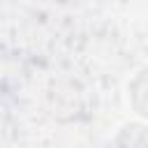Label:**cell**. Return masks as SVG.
Here are the masks:
<instances>
[{
    "instance_id": "obj_1",
    "label": "cell",
    "mask_w": 148,
    "mask_h": 148,
    "mask_svg": "<svg viewBox=\"0 0 148 148\" xmlns=\"http://www.w3.org/2000/svg\"><path fill=\"white\" fill-rule=\"evenodd\" d=\"M127 90H130V102H132L134 111L141 118H148V65L134 74Z\"/></svg>"
},
{
    "instance_id": "obj_2",
    "label": "cell",
    "mask_w": 148,
    "mask_h": 148,
    "mask_svg": "<svg viewBox=\"0 0 148 148\" xmlns=\"http://www.w3.org/2000/svg\"><path fill=\"white\" fill-rule=\"evenodd\" d=\"M116 148H148V127L141 123H125L116 136Z\"/></svg>"
}]
</instances>
